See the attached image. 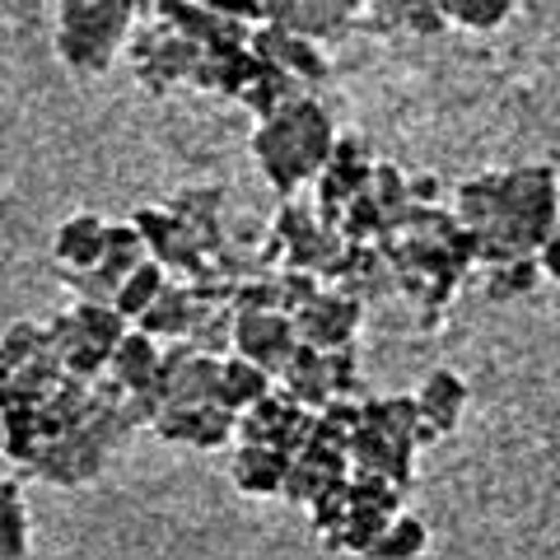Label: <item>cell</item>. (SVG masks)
<instances>
[{
	"label": "cell",
	"instance_id": "cell-1",
	"mask_svg": "<svg viewBox=\"0 0 560 560\" xmlns=\"http://www.w3.org/2000/svg\"><path fill=\"white\" fill-rule=\"evenodd\" d=\"M458 220L477 234L481 261L528 257L556 234V173L551 168H514L481 173L458 187Z\"/></svg>",
	"mask_w": 560,
	"mask_h": 560
},
{
	"label": "cell",
	"instance_id": "cell-2",
	"mask_svg": "<svg viewBox=\"0 0 560 560\" xmlns=\"http://www.w3.org/2000/svg\"><path fill=\"white\" fill-rule=\"evenodd\" d=\"M337 145V127H331L327 108L313 94H294L285 98L271 117H257V136H253V154L257 168L280 197L300 191L313 183L331 160Z\"/></svg>",
	"mask_w": 560,
	"mask_h": 560
},
{
	"label": "cell",
	"instance_id": "cell-3",
	"mask_svg": "<svg viewBox=\"0 0 560 560\" xmlns=\"http://www.w3.org/2000/svg\"><path fill=\"white\" fill-rule=\"evenodd\" d=\"M136 28V0H57V57L75 75H103Z\"/></svg>",
	"mask_w": 560,
	"mask_h": 560
},
{
	"label": "cell",
	"instance_id": "cell-4",
	"mask_svg": "<svg viewBox=\"0 0 560 560\" xmlns=\"http://www.w3.org/2000/svg\"><path fill=\"white\" fill-rule=\"evenodd\" d=\"M300 323L290 308H234V350L257 364H267L271 374L285 370V360L300 346Z\"/></svg>",
	"mask_w": 560,
	"mask_h": 560
},
{
	"label": "cell",
	"instance_id": "cell-5",
	"mask_svg": "<svg viewBox=\"0 0 560 560\" xmlns=\"http://www.w3.org/2000/svg\"><path fill=\"white\" fill-rule=\"evenodd\" d=\"M248 47H253L267 66H276L280 75L300 80L304 90H318V84L331 75V61L323 57L318 38H304V33H294V28L276 24V20H267L257 33H248Z\"/></svg>",
	"mask_w": 560,
	"mask_h": 560
},
{
	"label": "cell",
	"instance_id": "cell-6",
	"mask_svg": "<svg viewBox=\"0 0 560 560\" xmlns=\"http://www.w3.org/2000/svg\"><path fill=\"white\" fill-rule=\"evenodd\" d=\"M294 323H300V337L308 346H323V350L355 346L360 323H364V300L350 294L346 285H331V290L313 294V300L294 313Z\"/></svg>",
	"mask_w": 560,
	"mask_h": 560
},
{
	"label": "cell",
	"instance_id": "cell-7",
	"mask_svg": "<svg viewBox=\"0 0 560 560\" xmlns=\"http://www.w3.org/2000/svg\"><path fill=\"white\" fill-rule=\"evenodd\" d=\"M210 308L215 304H206L201 294L191 290V280H168L160 300L136 318V327H145L150 337H160V341H178V337H191V331H197V323Z\"/></svg>",
	"mask_w": 560,
	"mask_h": 560
},
{
	"label": "cell",
	"instance_id": "cell-8",
	"mask_svg": "<svg viewBox=\"0 0 560 560\" xmlns=\"http://www.w3.org/2000/svg\"><path fill=\"white\" fill-rule=\"evenodd\" d=\"M160 364H164V341L150 337L145 327H127V337L113 346L108 355V374L121 383L127 393H140V388H154L160 383Z\"/></svg>",
	"mask_w": 560,
	"mask_h": 560
},
{
	"label": "cell",
	"instance_id": "cell-9",
	"mask_svg": "<svg viewBox=\"0 0 560 560\" xmlns=\"http://www.w3.org/2000/svg\"><path fill=\"white\" fill-rule=\"evenodd\" d=\"M103 243H108V220H98L94 210H75V215L61 220L57 234H51V257H57L61 271L98 267Z\"/></svg>",
	"mask_w": 560,
	"mask_h": 560
},
{
	"label": "cell",
	"instance_id": "cell-10",
	"mask_svg": "<svg viewBox=\"0 0 560 560\" xmlns=\"http://www.w3.org/2000/svg\"><path fill=\"white\" fill-rule=\"evenodd\" d=\"M168 210L201 238L206 253H215L224 243V187L220 183H191L183 191H173Z\"/></svg>",
	"mask_w": 560,
	"mask_h": 560
},
{
	"label": "cell",
	"instance_id": "cell-11",
	"mask_svg": "<svg viewBox=\"0 0 560 560\" xmlns=\"http://www.w3.org/2000/svg\"><path fill=\"white\" fill-rule=\"evenodd\" d=\"M276 378L313 411H323L327 397H337V383H331V350L308 346V341L294 346V355L285 360V370H280Z\"/></svg>",
	"mask_w": 560,
	"mask_h": 560
},
{
	"label": "cell",
	"instance_id": "cell-12",
	"mask_svg": "<svg viewBox=\"0 0 560 560\" xmlns=\"http://www.w3.org/2000/svg\"><path fill=\"white\" fill-rule=\"evenodd\" d=\"M285 471H290V453L276 448V444H243L238 440V453H234V467L230 477L243 495H280L285 486Z\"/></svg>",
	"mask_w": 560,
	"mask_h": 560
},
{
	"label": "cell",
	"instance_id": "cell-13",
	"mask_svg": "<svg viewBox=\"0 0 560 560\" xmlns=\"http://www.w3.org/2000/svg\"><path fill=\"white\" fill-rule=\"evenodd\" d=\"M416 407H420V420H425L434 434H448L453 425H458L463 407H467V383L453 370H434L416 388Z\"/></svg>",
	"mask_w": 560,
	"mask_h": 560
},
{
	"label": "cell",
	"instance_id": "cell-14",
	"mask_svg": "<svg viewBox=\"0 0 560 560\" xmlns=\"http://www.w3.org/2000/svg\"><path fill=\"white\" fill-rule=\"evenodd\" d=\"M276 388V374L267 370V364H257L248 355H238V350H230L220 364V401H230L234 411H248L253 401L261 393Z\"/></svg>",
	"mask_w": 560,
	"mask_h": 560
},
{
	"label": "cell",
	"instance_id": "cell-15",
	"mask_svg": "<svg viewBox=\"0 0 560 560\" xmlns=\"http://www.w3.org/2000/svg\"><path fill=\"white\" fill-rule=\"evenodd\" d=\"M168 280H173V271L164 267V261L160 257H145V261H140V267L127 276V280H121V285H117V308L121 313H127V318L136 323L140 318V313H145L154 300H160V294H164V285H168Z\"/></svg>",
	"mask_w": 560,
	"mask_h": 560
},
{
	"label": "cell",
	"instance_id": "cell-16",
	"mask_svg": "<svg viewBox=\"0 0 560 560\" xmlns=\"http://www.w3.org/2000/svg\"><path fill=\"white\" fill-rule=\"evenodd\" d=\"M145 257H150V243H145V234H140L136 220L108 224V243H103V261H98L103 271L117 276V280H127Z\"/></svg>",
	"mask_w": 560,
	"mask_h": 560
},
{
	"label": "cell",
	"instance_id": "cell-17",
	"mask_svg": "<svg viewBox=\"0 0 560 560\" xmlns=\"http://www.w3.org/2000/svg\"><path fill=\"white\" fill-rule=\"evenodd\" d=\"M75 323H80V331H84V341H94V346H103L113 355V346L127 337V327H131V318L121 313L117 304H94V300H75Z\"/></svg>",
	"mask_w": 560,
	"mask_h": 560
},
{
	"label": "cell",
	"instance_id": "cell-18",
	"mask_svg": "<svg viewBox=\"0 0 560 560\" xmlns=\"http://www.w3.org/2000/svg\"><path fill=\"white\" fill-rule=\"evenodd\" d=\"M0 556L5 560L28 556V514L20 481H0Z\"/></svg>",
	"mask_w": 560,
	"mask_h": 560
},
{
	"label": "cell",
	"instance_id": "cell-19",
	"mask_svg": "<svg viewBox=\"0 0 560 560\" xmlns=\"http://www.w3.org/2000/svg\"><path fill=\"white\" fill-rule=\"evenodd\" d=\"M541 276V261L528 253V257H504V261H490V285L486 294L490 300H518V294H528Z\"/></svg>",
	"mask_w": 560,
	"mask_h": 560
},
{
	"label": "cell",
	"instance_id": "cell-20",
	"mask_svg": "<svg viewBox=\"0 0 560 560\" xmlns=\"http://www.w3.org/2000/svg\"><path fill=\"white\" fill-rule=\"evenodd\" d=\"M425 547H430V533H425V523L397 510V514H393V523H388V528H383L378 547H374L370 556H383V560H411V556H420Z\"/></svg>",
	"mask_w": 560,
	"mask_h": 560
},
{
	"label": "cell",
	"instance_id": "cell-21",
	"mask_svg": "<svg viewBox=\"0 0 560 560\" xmlns=\"http://www.w3.org/2000/svg\"><path fill=\"white\" fill-rule=\"evenodd\" d=\"M38 350H47V323H33V318H20L0 331V364H20V360H33Z\"/></svg>",
	"mask_w": 560,
	"mask_h": 560
},
{
	"label": "cell",
	"instance_id": "cell-22",
	"mask_svg": "<svg viewBox=\"0 0 560 560\" xmlns=\"http://www.w3.org/2000/svg\"><path fill=\"white\" fill-rule=\"evenodd\" d=\"M448 5V20H458L467 28H495L514 14L518 0H444Z\"/></svg>",
	"mask_w": 560,
	"mask_h": 560
},
{
	"label": "cell",
	"instance_id": "cell-23",
	"mask_svg": "<svg viewBox=\"0 0 560 560\" xmlns=\"http://www.w3.org/2000/svg\"><path fill=\"white\" fill-rule=\"evenodd\" d=\"M66 285L75 300H94V304H113L117 300V285L121 280L108 276L103 267H80V271H66Z\"/></svg>",
	"mask_w": 560,
	"mask_h": 560
},
{
	"label": "cell",
	"instance_id": "cell-24",
	"mask_svg": "<svg viewBox=\"0 0 560 560\" xmlns=\"http://www.w3.org/2000/svg\"><path fill=\"white\" fill-rule=\"evenodd\" d=\"M537 261H541V271H547V276L556 280V285H560V230H556V234L537 248Z\"/></svg>",
	"mask_w": 560,
	"mask_h": 560
},
{
	"label": "cell",
	"instance_id": "cell-25",
	"mask_svg": "<svg viewBox=\"0 0 560 560\" xmlns=\"http://www.w3.org/2000/svg\"><path fill=\"white\" fill-rule=\"evenodd\" d=\"M407 197H411V206H434V197H440V178H407Z\"/></svg>",
	"mask_w": 560,
	"mask_h": 560
},
{
	"label": "cell",
	"instance_id": "cell-26",
	"mask_svg": "<svg viewBox=\"0 0 560 560\" xmlns=\"http://www.w3.org/2000/svg\"><path fill=\"white\" fill-rule=\"evenodd\" d=\"M0 448H5V407H0Z\"/></svg>",
	"mask_w": 560,
	"mask_h": 560
},
{
	"label": "cell",
	"instance_id": "cell-27",
	"mask_svg": "<svg viewBox=\"0 0 560 560\" xmlns=\"http://www.w3.org/2000/svg\"><path fill=\"white\" fill-rule=\"evenodd\" d=\"M556 230H560V224H556Z\"/></svg>",
	"mask_w": 560,
	"mask_h": 560
}]
</instances>
